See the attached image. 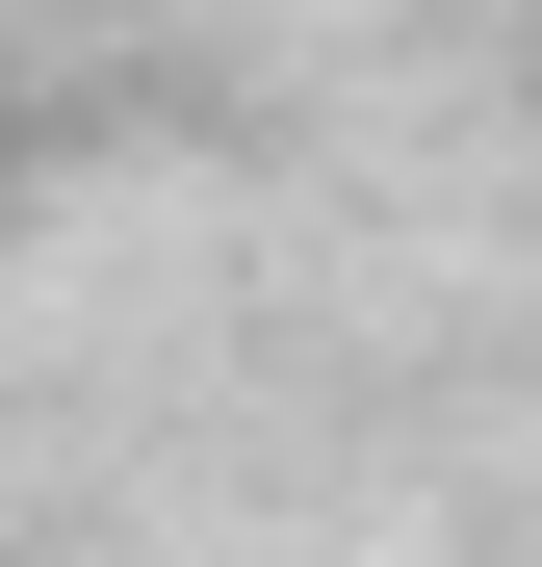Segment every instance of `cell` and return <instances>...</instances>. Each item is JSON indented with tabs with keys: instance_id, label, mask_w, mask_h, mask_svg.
I'll use <instances>...</instances> for the list:
<instances>
[{
	"instance_id": "cell-1",
	"label": "cell",
	"mask_w": 542,
	"mask_h": 567,
	"mask_svg": "<svg viewBox=\"0 0 542 567\" xmlns=\"http://www.w3.org/2000/svg\"><path fill=\"white\" fill-rule=\"evenodd\" d=\"M0 207H27V52H0Z\"/></svg>"
}]
</instances>
